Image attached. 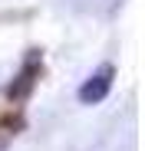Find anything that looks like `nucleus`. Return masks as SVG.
<instances>
[{
	"instance_id": "nucleus-1",
	"label": "nucleus",
	"mask_w": 145,
	"mask_h": 151,
	"mask_svg": "<svg viewBox=\"0 0 145 151\" xmlns=\"http://www.w3.org/2000/svg\"><path fill=\"white\" fill-rule=\"evenodd\" d=\"M109 86H112V69H102L99 76H92V79L79 89V99L83 102H99V99L109 92Z\"/></svg>"
}]
</instances>
